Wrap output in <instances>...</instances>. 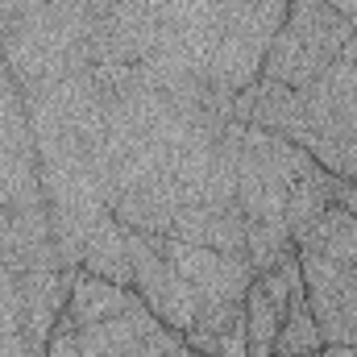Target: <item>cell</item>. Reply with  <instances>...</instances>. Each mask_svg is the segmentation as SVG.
Segmentation results:
<instances>
[{
	"label": "cell",
	"instance_id": "1",
	"mask_svg": "<svg viewBox=\"0 0 357 357\" xmlns=\"http://www.w3.org/2000/svg\"><path fill=\"white\" fill-rule=\"evenodd\" d=\"M233 121L270 129L307 150L333 178L357 183V63L328 71L312 88L254 79L233 96Z\"/></svg>",
	"mask_w": 357,
	"mask_h": 357
},
{
	"label": "cell",
	"instance_id": "2",
	"mask_svg": "<svg viewBox=\"0 0 357 357\" xmlns=\"http://www.w3.org/2000/svg\"><path fill=\"white\" fill-rule=\"evenodd\" d=\"M104 4L108 0H50L25 17L0 21V63L17 91L88 71Z\"/></svg>",
	"mask_w": 357,
	"mask_h": 357
},
{
	"label": "cell",
	"instance_id": "3",
	"mask_svg": "<svg viewBox=\"0 0 357 357\" xmlns=\"http://www.w3.org/2000/svg\"><path fill=\"white\" fill-rule=\"evenodd\" d=\"M357 63V29L328 0H291L262 63V75L282 88H312L337 67Z\"/></svg>",
	"mask_w": 357,
	"mask_h": 357
},
{
	"label": "cell",
	"instance_id": "4",
	"mask_svg": "<svg viewBox=\"0 0 357 357\" xmlns=\"http://www.w3.org/2000/svg\"><path fill=\"white\" fill-rule=\"evenodd\" d=\"M291 0H229L225 13V33L208 67V84L225 96L245 91L266 63V50L287 17Z\"/></svg>",
	"mask_w": 357,
	"mask_h": 357
},
{
	"label": "cell",
	"instance_id": "5",
	"mask_svg": "<svg viewBox=\"0 0 357 357\" xmlns=\"http://www.w3.org/2000/svg\"><path fill=\"white\" fill-rule=\"evenodd\" d=\"M125 233H129V258H133V291L171 333L187 337L195 324V312H199V295L187 287V278L158 250V237H146L133 229H125Z\"/></svg>",
	"mask_w": 357,
	"mask_h": 357
},
{
	"label": "cell",
	"instance_id": "6",
	"mask_svg": "<svg viewBox=\"0 0 357 357\" xmlns=\"http://www.w3.org/2000/svg\"><path fill=\"white\" fill-rule=\"evenodd\" d=\"M158 250L187 278V287L199 295V303H241L250 282L258 278L245 254H220V250L187 245L178 237H158Z\"/></svg>",
	"mask_w": 357,
	"mask_h": 357
},
{
	"label": "cell",
	"instance_id": "7",
	"mask_svg": "<svg viewBox=\"0 0 357 357\" xmlns=\"http://www.w3.org/2000/svg\"><path fill=\"white\" fill-rule=\"evenodd\" d=\"M178 341V333H171L146 303H137L125 316H112L104 324L79 328V349L84 357H162L171 354Z\"/></svg>",
	"mask_w": 357,
	"mask_h": 357
},
{
	"label": "cell",
	"instance_id": "8",
	"mask_svg": "<svg viewBox=\"0 0 357 357\" xmlns=\"http://www.w3.org/2000/svg\"><path fill=\"white\" fill-rule=\"evenodd\" d=\"M167 237L220 254H245V212L237 204H191L175 216Z\"/></svg>",
	"mask_w": 357,
	"mask_h": 357
},
{
	"label": "cell",
	"instance_id": "9",
	"mask_svg": "<svg viewBox=\"0 0 357 357\" xmlns=\"http://www.w3.org/2000/svg\"><path fill=\"white\" fill-rule=\"evenodd\" d=\"M204 357H250L245 345V299L241 303H199L191 333L183 337Z\"/></svg>",
	"mask_w": 357,
	"mask_h": 357
},
{
	"label": "cell",
	"instance_id": "10",
	"mask_svg": "<svg viewBox=\"0 0 357 357\" xmlns=\"http://www.w3.org/2000/svg\"><path fill=\"white\" fill-rule=\"evenodd\" d=\"M79 270H88L96 278H108L116 287H133V258H129V233L125 225L104 212L84 237V254H79Z\"/></svg>",
	"mask_w": 357,
	"mask_h": 357
},
{
	"label": "cell",
	"instance_id": "11",
	"mask_svg": "<svg viewBox=\"0 0 357 357\" xmlns=\"http://www.w3.org/2000/svg\"><path fill=\"white\" fill-rule=\"evenodd\" d=\"M137 303H142V295H137L133 287H116V282H108V278H96L88 270H79L75 282H71V303H67V312H71V320H75L79 328H91V324H104V320H112V316L133 312Z\"/></svg>",
	"mask_w": 357,
	"mask_h": 357
},
{
	"label": "cell",
	"instance_id": "12",
	"mask_svg": "<svg viewBox=\"0 0 357 357\" xmlns=\"http://www.w3.org/2000/svg\"><path fill=\"white\" fill-rule=\"evenodd\" d=\"M295 245L357 270V216L333 199V204H328V208H324V212H320L299 237H295Z\"/></svg>",
	"mask_w": 357,
	"mask_h": 357
},
{
	"label": "cell",
	"instance_id": "13",
	"mask_svg": "<svg viewBox=\"0 0 357 357\" xmlns=\"http://www.w3.org/2000/svg\"><path fill=\"white\" fill-rule=\"evenodd\" d=\"M312 316L320 324L324 345H357V270L349 274V282L324 307H316Z\"/></svg>",
	"mask_w": 357,
	"mask_h": 357
},
{
	"label": "cell",
	"instance_id": "14",
	"mask_svg": "<svg viewBox=\"0 0 357 357\" xmlns=\"http://www.w3.org/2000/svg\"><path fill=\"white\" fill-rule=\"evenodd\" d=\"M324 349V337H320V324L307 307V295L299 291L291 299V312L278 328V341H274V357H303V354H320Z\"/></svg>",
	"mask_w": 357,
	"mask_h": 357
},
{
	"label": "cell",
	"instance_id": "15",
	"mask_svg": "<svg viewBox=\"0 0 357 357\" xmlns=\"http://www.w3.org/2000/svg\"><path fill=\"white\" fill-rule=\"evenodd\" d=\"M295 250V237L287 229V220H258V225H245V258L254 274L270 270L282 254Z\"/></svg>",
	"mask_w": 357,
	"mask_h": 357
},
{
	"label": "cell",
	"instance_id": "16",
	"mask_svg": "<svg viewBox=\"0 0 357 357\" xmlns=\"http://www.w3.org/2000/svg\"><path fill=\"white\" fill-rule=\"evenodd\" d=\"M46 357H84V349H79V324L71 320V312L59 316V324H54V333L46 341Z\"/></svg>",
	"mask_w": 357,
	"mask_h": 357
},
{
	"label": "cell",
	"instance_id": "17",
	"mask_svg": "<svg viewBox=\"0 0 357 357\" xmlns=\"http://www.w3.org/2000/svg\"><path fill=\"white\" fill-rule=\"evenodd\" d=\"M42 4H50V0H0V21L25 17V13H33V8H42Z\"/></svg>",
	"mask_w": 357,
	"mask_h": 357
},
{
	"label": "cell",
	"instance_id": "18",
	"mask_svg": "<svg viewBox=\"0 0 357 357\" xmlns=\"http://www.w3.org/2000/svg\"><path fill=\"white\" fill-rule=\"evenodd\" d=\"M333 199L357 216V183H349V178H333Z\"/></svg>",
	"mask_w": 357,
	"mask_h": 357
},
{
	"label": "cell",
	"instance_id": "19",
	"mask_svg": "<svg viewBox=\"0 0 357 357\" xmlns=\"http://www.w3.org/2000/svg\"><path fill=\"white\" fill-rule=\"evenodd\" d=\"M8 233H13V212L0 204V245H8Z\"/></svg>",
	"mask_w": 357,
	"mask_h": 357
},
{
	"label": "cell",
	"instance_id": "20",
	"mask_svg": "<svg viewBox=\"0 0 357 357\" xmlns=\"http://www.w3.org/2000/svg\"><path fill=\"white\" fill-rule=\"evenodd\" d=\"M328 4H333L337 13H345V17L354 21V29H357V0H328Z\"/></svg>",
	"mask_w": 357,
	"mask_h": 357
},
{
	"label": "cell",
	"instance_id": "21",
	"mask_svg": "<svg viewBox=\"0 0 357 357\" xmlns=\"http://www.w3.org/2000/svg\"><path fill=\"white\" fill-rule=\"evenodd\" d=\"M320 357H357V345H324Z\"/></svg>",
	"mask_w": 357,
	"mask_h": 357
},
{
	"label": "cell",
	"instance_id": "22",
	"mask_svg": "<svg viewBox=\"0 0 357 357\" xmlns=\"http://www.w3.org/2000/svg\"><path fill=\"white\" fill-rule=\"evenodd\" d=\"M320 354H324V349H320ZM320 354H303V357H320Z\"/></svg>",
	"mask_w": 357,
	"mask_h": 357
}]
</instances>
